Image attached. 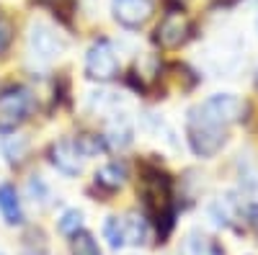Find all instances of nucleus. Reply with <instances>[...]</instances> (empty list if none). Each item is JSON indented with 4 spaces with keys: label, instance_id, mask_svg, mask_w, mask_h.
<instances>
[{
    "label": "nucleus",
    "instance_id": "f257e3e1",
    "mask_svg": "<svg viewBox=\"0 0 258 255\" xmlns=\"http://www.w3.org/2000/svg\"><path fill=\"white\" fill-rule=\"evenodd\" d=\"M142 204L150 219L158 224L160 237H168L173 227V194H170V178L155 167H147L142 173Z\"/></svg>",
    "mask_w": 258,
    "mask_h": 255
},
{
    "label": "nucleus",
    "instance_id": "f03ea898",
    "mask_svg": "<svg viewBox=\"0 0 258 255\" xmlns=\"http://www.w3.org/2000/svg\"><path fill=\"white\" fill-rule=\"evenodd\" d=\"M34 111V93L24 85L0 91V134H13Z\"/></svg>",
    "mask_w": 258,
    "mask_h": 255
},
{
    "label": "nucleus",
    "instance_id": "7ed1b4c3",
    "mask_svg": "<svg viewBox=\"0 0 258 255\" xmlns=\"http://www.w3.org/2000/svg\"><path fill=\"white\" fill-rule=\"evenodd\" d=\"M186 139H188V147H191L194 155L214 157L222 150V144L227 142V129H225V126H217V124H209V121L199 119L194 111H188Z\"/></svg>",
    "mask_w": 258,
    "mask_h": 255
},
{
    "label": "nucleus",
    "instance_id": "20e7f679",
    "mask_svg": "<svg viewBox=\"0 0 258 255\" xmlns=\"http://www.w3.org/2000/svg\"><path fill=\"white\" fill-rule=\"evenodd\" d=\"M191 111L209 124L230 129L232 124H238L245 116V101L232 93H217V96H209L207 101H202L199 106H194Z\"/></svg>",
    "mask_w": 258,
    "mask_h": 255
},
{
    "label": "nucleus",
    "instance_id": "39448f33",
    "mask_svg": "<svg viewBox=\"0 0 258 255\" xmlns=\"http://www.w3.org/2000/svg\"><path fill=\"white\" fill-rule=\"evenodd\" d=\"M85 77L96 82H111L119 77V57L109 39H98L85 54Z\"/></svg>",
    "mask_w": 258,
    "mask_h": 255
},
{
    "label": "nucleus",
    "instance_id": "423d86ee",
    "mask_svg": "<svg viewBox=\"0 0 258 255\" xmlns=\"http://www.w3.org/2000/svg\"><path fill=\"white\" fill-rule=\"evenodd\" d=\"M191 21L186 18V13L181 11H168L163 18H160V24L155 26V34H153V41L165 49V52H173V49H181L186 41L191 39Z\"/></svg>",
    "mask_w": 258,
    "mask_h": 255
},
{
    "label": "nucleus",
    "instance_id": "0eeeda50",
    "mask_svg": "<svg viewBox=\"0 0 258 255\" xmlns=\"http://www.w3.org/2000/svg\"><path fill=\"white\" fill-rule=\"evenodd\" d=\"M64 49H68V41H64L49 24H44V21H34V24L29 26V52H31L34 59L52 62Z\"/></svg>",
    "mask_w": 258,
    "mask_h": 255
},
{
    "label": "nucleus",
    "instance_id": "6e6552de",
    "mask_svg": "<svg viewBox=\"0 0 258 255\" xmlns=\"http://www.w3.org/2000/svg\"><path fill=\"white\" fill-rule=\"evenodd\" d=\"M111 13L124 29H142L155 13L153 0H111Z\"/></svg>",
    "mask_w": 258,
    "mask_h": 255
},
{
    "label": "nucleus",
    "instance_id": "1a4fd4ad",
    "mask_svg": "<svg viewBox=\"0 0 258 255\" xmlns=\"http://www.w3.org/2000/svg\"><path fill=\"white\" fill-rule=\"evenodd\" d=\"M47 157H49L52 167L59 170V173H62V176H68V178L80 176V170H83V157H80V152H78L75 142H70V139L52 142Z\"/></svg>",
    "mask_w": 258,
    "mask_h": 255
},
{
    "label": "nucleus",
    "instance_id": "9d476101",
    "mask_svg": "<svg viewBox=\"0 0 258 255\" xmlns=\"http://www.w3.org/2000/svg\"><path fill=\"white\" fill-rule=\"evenodd\" d=\"M0 217L8 227L24 224V206H21L18 191L13 183H0Z\"/></svg>",
    "mask_w": 258,
    "mask_h": 255
},
{
    "label": "nucleus",
    "instance_id": "9b49d317",
    "mask_svg": "<svg viewBox=\"0 0 258 255\" xmlns=\"http://www.w3.org/2000/svg\"><path fill=\"white\" fill-rule=\"evenodd\" d=\"M96 186L103 188V191H109V194H114V191H119L126 181V167L121 162H109V165H103L96 170Z\"/></svg>",
    "mask_w": 258,
    "mask_h": 255
},
{
    "label": "nucleus",
    "instance_id": "f8f14e48",
    "mask_svg": "<svg viewBox=\"0 0 258 255\" xmlns=\"http://www.w3.org/2000/svg\"><path fill=\"white\" fill-rule=\"evenodd\" d=\"M75 147H78L80 157H98L109 150V139L103 134H88L85 132V134L75 137Z\"/></svg>",
    "mask_w": 258,
    "mask_h": 255
},
{
    "label": "nucleus",
    "instance_id": "ddd939ff",
    "mask_svg": "<svg viewBox=\"0 0 258 255\" xmlns=\"http://www.w3.org/2000/svg\"><path fill=\"white\" fill-rule=\"evenodd\" d=\"M124 235H126V245H145L147 240V222L140 214H129L124 219Z\"/></svg>",
    "mask_w": 258,
    "mask_h": 255
},
{
    "label": "nucleus",
    "instance_id": "4468645a",
    "mask_svg": "<svg viewBox=\"0 0 258 255\" xmlns=\"http://www.w3.org/2000/svg\"><path fill=\"white\" fill-rule=\"evenodd\" d=\"M103 237L109 242L111 250H121L126 245V235H124V219L119 217H106L103 222Z\"/></svg>",
    "mask_w": 258,
    "mask_h": 255
},
{
    "label": "nucleus",
    "instance_id": "2eb2a0df",
    "mask_svg": "<svg viewBox=\"0 0 258 255\" xmlns=\"http://www.w3.org/2000/svg\"><path fill=\"white\" fill-rule=\"evenodd\" d=\"M70 250H73V255H103L98 242H96V237L91 235V232H85V229L75 232V235L70 237Z\"/></svg>",
    "mask_w": 258,
    "mask_h": 255
},
{
    "label": "nucleus",
    "instance_id": "dca6fc26",
    "mask_svg": "<svg viewBox=\"0 0 258 255\" xmlns=\"http://www.w3.org/2000/svg\"><path fill=\"white\" fill-rule=\"evenodd\" d=\"M57 229H59V235L73 237L75 232H80V229H83V214H80L78 209H68V211H64V214L59 217Z\"/></svg>",
    "mask_w": 258,
    "mask_h": 255
},
{
    "label": "nucleus",
    "instance_id": "f3484780",
    "mask_svg": "<svg viewBox=\"0 0 258 255\" xmlns=\"http://www.w3.org/2000/svg\"><path fill=\"white\" fill-rule=\"evenodd\" d=\"M3 150H6V157L11 162H21V160L26 157V152H29V142L24 137H8Z\"/></svg>",
    "mask_w": 258,
    "mask_h": 255
},
{
    "label": "nucleus",
    "instance_id": "a211bd4d",
    "mask_svg": "<svg viewBox=\"0 0 258 255\" xmlns=\"http://www.w3.org/2000/svg\"><path fill=\"white\" fill-rule=\"evenodd\" d=\"M191 250L194 255H225V250L217 245V242H212L207 237H191Z\"/></svg>",
    "mask_w": 258,
    "mask_h": 255
},
{
    "label": "nucleus",
    "instance_id": "6ab92c4d",
    "mask_svg": "<svg viewBox=\"0 0 258 255\" xmlns=\"http://www.w3.org/2000/svg\"><path fill=\"white\" fill-rule=\"evenodd\" d=\"M13 44V24L6 18V16H0V57H3Z\"/></svg>",
    "mask_w": 258,
    "mask_h": 255
},
{
    "label": "nucleus",
    "instance_id": "aec40b11",
    "mask_svg": "<svg viewBox=\"0 0 258 255\" xmlns=\"http://www.w3.org/2000/svg\"><path fill=\"white\" fill-rule=\"evenodd\" d=\"M44 3H49V8L54 11V16H59L64 24H70V16H73V0H44Z\"/></svg>",
    "mask_w": 258,
    "mask_h": 255
},
{
    "label": "nucleus",
    "instance_id": "412c9836",
    "mask_svg": "<svg viewBox=\"0 0 258 255\" xmlns=\"http://www.w3.org/2000/svg\"><path fill=\"white\" fill-rule=\"evenodd\" d=\"M29 194H31V199H34V201H44V199H41V196H47L49 191H47L44 181H41L39 176H34V178L29 181Z\"/></svg>",
    "mask_w": 258,
    "mask_h": 255
},
{
    "label": "nucleus",
    "instance_id": "4be33fe9",
    "mask_svg": "<svg viewBox=\"0 0 258 255\" xmlns=\"http://www.w3.org/2000/svg\"><path fill=\"white\" fill-rule=\"evenodd\" d=\"M248 217H250V224L258 229V206H250L248 209Z\"/></svg>",
    "mask_w": 258,
    "mask_h": 255
}]
</instances>
